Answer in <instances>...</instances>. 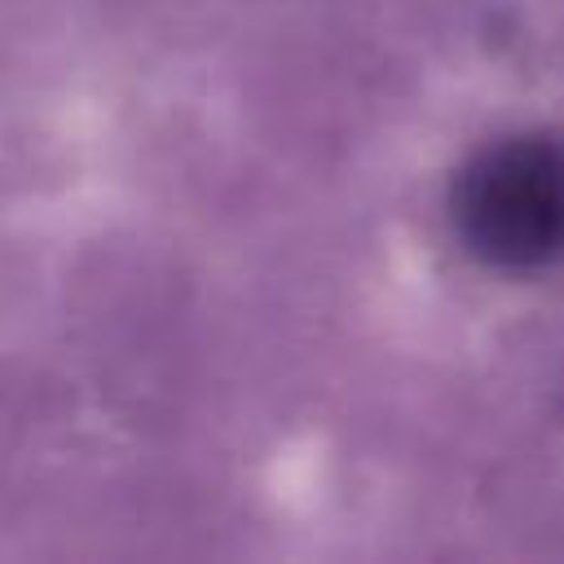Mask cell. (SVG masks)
<instances>
[{
  "label": "cell",
  "mask_w": 564,
  "mask_h": 564,
  "mask_svg": "<svg viewBox=\"0 0 564 564\" xmlns=\"http://www.w3.org/2000/svg\"><path fill=\"white\" fill-rule=\"evenodd\" d=\"M449 225L471 260L542 273L564 260V141L516 132L476 150L449 185Z\"/></svg>",
  "instance_id": "1"
}]
</instances>
